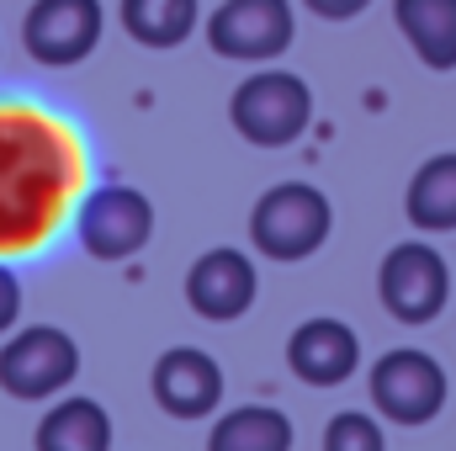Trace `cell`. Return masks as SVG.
<instances>
[{
  "mask_svg": "<svg viewBox=\"0 0 456 451\" xmlns=\"http://www.w3.org/2000/svg\"><path fill=\"white\" fill-rule=\"evenodd\" d=\"M80 154L59 122L32 107H0V250H32L64 218Z\"/></svg>",
  "mask_w": 456,
  "mask_h": 451,
  "instance_id": "6da1fadb",
  "label": "cell"
},
{
  "mask_svg": "<svg viewBox=\"0 0 456 451\" xmlns=\"http://www.w3.org/2000/svg\"><path fill=\"white\" fill-rule=\"evenodd\" d=\"M228 122L244 144L255 149H287L308 133L314 122V91L292 70H255L233 86L228 96Z\"/></svg>",
  "mask_w": 456,
  "mask_h": 451,
  "instance_id": "7a4b0ae2",
  "label": "cell"
},
{
  "mask_svg": "<svg viewBox=\"0 0 456 451\" xmlns=\"http://www.w3.org/2000/svg\"><path fill=\"white\" fill-rule=\"evenodd\" d=\"M330 228H335V208L319 186L308 181H281L271 186L255 213H249V244L265 255V260H308L330 244Z\"/></svg>",
  "mask_w": 456,
  "mask_h": 451,
  "instance_id": "3957f363",
  "label": "cell"
},
{
  "mask_svg": "<svg viewBox=\"0 0 456 451\" xmlns=\"http://www.w3.org/2000/svg\"><path fill=\"white\" fill-rule=\"evenodd\" d=\"M80 377V345L59 324H27L0 345V388L21 404L59 398Z\"/></svg>",
  "mask_w": 456,
  "mask_h": 451,
  "instance_id": "277c9868",
  "label": "cell"
},
{
  "mask_svg": "<svg viewBox=\"0 0 456 451\" xmlns=\"http://www.w3.org/2000/svg\"><path fill=\"white\" fill-rule=\"evenodd\" d=\"M377 298L398 324H430L441 319V308L452 303V266L436 244L425 239H403L382 255L377 271Z\"/></svg>",
  "mask_w": 456,
  "mask_h": 451,
  "instance_id": "5b68a950",
  "label": "cell"
},
{
  "mask_svg": "<svg viewBox=\"0 0 456 451\" xmlns=\"http://www.w3.org/2000/svg\"><path fill=\"white\" fill-rule=\"evenodd\" d=\"M297 16L292 0H224L208 16V48L233 64H271L292 48Z\"/></svg>",
  "mask_w": 456,
  "mask_h": 451,
  "instance_id": "8992f818",
  "label": "cell"
},
{
  "mask_svg": "<svg viewBox=\"0 0 456 451\" xmlns=\"http://www.w3.org/2000/svg\"><path fill=\"white\" fill-rule=\"evenodd\" d=\"M446 366L430 350H387L371 366V404L393 425H430L446 409Z\"/></svg>",
  "mask_w": 456,
  "mask_h": 451,
  "instance_id": "52a82bcc",
  "label": "cell"
},
{
  "mask_svg": "<svg viewBox=\"0 0 456 451\" xmlns=\"http://www.w3.org/2000/svg\"><path fill=\"white\" fill-rule=\"evenodd\" d=\"M107 32L102 0H32L21 16V48L43 70H69L96 53Z\"/></svg>",
  "mask_w": 456,
  "mask_h": 451,
  "instance_id": "ba28073f",
  "label": "cell"
},
{
  "mask_svg": "<svg viewBox=\"0 0 456 451\" xmlns=\"http://www.w3.org/2000/svg\"><path fill=\"white\" fill-rule=\"evenodd\" d=\"M75 234L91 260H133L154 239V202L138 186H96L80 202Z\"/></svg>",
  "mask_w": 456,
  "mask_h": 451,
  "instance_id": "9c48e42d",
  "label": "cell"
},
{
  "mask_svg": "<svg viewBox=\"0 0 456 451\" xmlns=\"http://www.w3.org/2000/svg\"><path fill=\"white\" fill-rule=\"evenodd\" d=\"M255 292H260V276H255V260L233 244H218L208 255L191 260L186 271V303L197 319L208 324H233L255 308Z\"/></svg>",
  "mask_w": 456,
  "mask_h": 451,
  "instance_id": "30bf717a",
  "label": "cell"
},
{
  "mask_svg": "<svg viewBox=\"0 0 456 451\" xmlns=\"http://www.w3.org/2000/svg\"><path fill=\"white\" fill-rule=\"evenodd\" d=\"M149 393L170 420H208L224 404V366L197 345H175L154 361Z\"/></svg>",
  "mask_w": 456,
  "mask_h": 451,
  "instance_id": "8fae6325",
  "label": "cell"
},
{
  "mask_svg": "<svg viewBox=\"0 0 456 451\" xmlns=\"http://www.w3.org/2000/svg\"><path fill=\"white\" fill-rule=\"evenodd\" d=\"M287 366L308 388H340L361 366V340L345 319H308L287 340Z\"/></svg>",
  "mask_w": 456,
  "mask_h": 451,
  "instance_id": "7c38bea8",
  "label": "cell"
},
{
  "mask_svg": "<svg viewBox=\"0 0 456 451\" xmlns=\"http://www.w3.org/2000/svg\"><path fill=\"white\" fill-rule=\"evenodd\" d=\"M393 21L425 70H456V0H393Z\"/></svg>",
  "mask_w": 456,
  "mask_h": 451,
  "instance_id": "4fadbf2b",
  "label": "cell"
},
{
  "mask_svg": "<svg viewBox=\"0 0 456 451\" xmlns=\"http://www.w3.org/2000/svg\"><path fill=\"white\" fill-rule=\"evenodd\" d=\"M37 451H112V414L96 398H59L37 420Z\"/></svg>",
  "mask_w": 456,
  "mask_h": 451,
  "instance_id": "5bb4252c",
  "label": "cell"
},
{
  "mask_svg": "<svg viewBox=\"0 0 456 451\" xmlns=\"http://www.w3.org/2000/svg\"><path fill=\"white\" fill-rule=\"evenodd\" d=\"M403 213L419 234H452L456 228V154H430L409 192H403Z\"/></svg>",
  "mask_w": 456,
  "mask_h": 451,
  "instance_id": "9a60e30c",
  "label": "cell"
},
{
  "mask_svg": "<svg viewBox=\"0 0 456 451\" xmlns=\"http://www.w3.org/2000/svg\"><path fill=\"white\" fill-rule=\"evenodd\" d=\"M202 27V0H122V32L143 48H181Z\"/></svg>",
  "mask_w": 456,
  "mask_h": 451,
  "instance_id": "2e32d148",
  "label": "cell"
},
{
  "mask_svg": "<svg viewBox=\"0 0 456 451\" xmlns=\"http://www.w3.org/2000/svg\"><path fill=\"white\" fill-rule=\"evenodd\" d=\"M208 451H292V420L271 404L228 409L208 436Z\"/></svg>",
  "mask_w": 456,
  "mask_h": 451,
  "instance_id": "e0dca14e",
  "label": "cell"
},
{
  "mask_svg": "<svg viewBox=\"0 0 456 451\" xmlns=\"http://www.w3.org/2000/svg\"><path fill=\"white\" fill-rule=\"evenodd\" d=\"M324 451H387V436L371 414L361 409H345L324 425Z\"/></svg>",
  "mask_w": 456,
  "mask_h": 451,
  "instance_id": "ac0fdd59",
  "label": "cell"
},
{
  "mask_svg": "<svg viewBox=\"0 0 456 451\" xmlns=\"http://www.w3.org/2000/svg\"><path fill=\"white\" fill-rule=\"evenodd\" d=\"M16 319H21V282L0 266V335H11Z\"/></svg>",
  "mask_w": 456,
  "mask_h": 451,
  "instance_id": "d6986e66",
  "label": "cell"
},
{
  "mask_svg": "<svg viewBox=\"0 0 456 451\" xmlns=\"http://www.w3.org/2000/svg\"><path fill=\"white\" fill-rule=\"evenodd\" d=\"M319 21H350V16H361L371 0H303Z\"/></svg>",
  "mask_w": 456,
  "mask_h": 451,
  "instance_id": "ffe728a7",
  "label": "cell"
}]
</instances>
